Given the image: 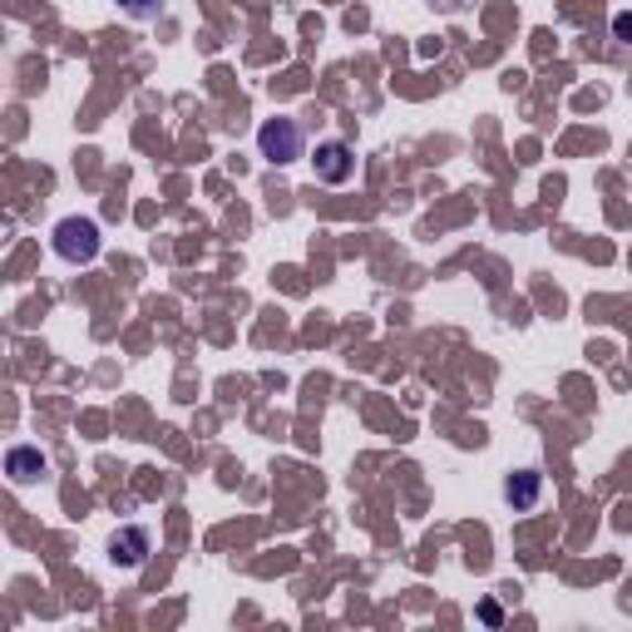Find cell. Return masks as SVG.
I'll return each mask as SVG.
<instances>
[{
	"instance_id": "6da1fadb",
	"label": "cell",
	"mask_w": 632,
	"mask_h": 632,
	"mask_svg": "<svg viewBox=\"0 0 632 632\" xmlns=\"http://www.w3.org/2000/svg\"><path fill=\"white\" fill-rule=\"evenodd\" d=\"M257 149H262V158H267L272 168L297 164L302 149H307V139H302V124L287 119V114H277V119H262L257 124Z\"/></svg>"
},
{
	"instance_id": "7a4b0ae2",
	"label": "cell",
	"mask_w": 632,
	"mask_h": 632,
	"mask_svg": "<svg viewBox=\"0 0 632 632\" xmlns=\"http://www.w3.org/2000/svg\"><path fill=\"white\" fill-rule=\"evenodd\" d=\"M99 223L94 218H65L55 223V252L70 262V267H84V262L99 257Z\"/></svg>"
},
{
	"instance_id": "3957f363",
	"label": "cell",
	"mask_w": 632,
	"mask_h": 632,
	"mask_svg": "<svg viewBox=\"0 0 632 632\" xmlns=\"http://www.w3.org/2000/svg\"><path fill=\"white\" fill-rule=\"evenodd\" d=\"M312 168H316V183H326V188L351 183V173H356V154H351V144H341V139L316 144Z\"/></svg>"
},
{
	"instance_id": "277c9868",
	"label": "cell",
	"mask_w": 632,
	"mask_h": 632,
	"mask_svg": "<svg viewBox=\"0 0 632 632\" xmlns=\"http://www.w3.org/2000/svg\"><path fill=\"white\" fill-rule=\"evenodd\" d=\"M149 549H154V539H149V529H139V524H124V529H114V539H109V558L119 568H144L149 563Z\"/></svg>"
},
{
	"instance_id": "5b68a950",
	"label": "cell",
	"mask_w": 632,
	"mask_h": 632,
	"mask_svg": "<svg viewBox=\"0 0 632 632\" xmlns=\"http://www.w3.org/2000/svg\"><path fill=\"white\" fill-rule=\"evenodd\" d=\"M6 474L15 484H35L40 474H45V455H40L35 445H10L6 450Z\"/></svg>"
},
{
	"instance_id": "8992f818",
	"label": "cell",
	"mask_w": 632,
	"mask_h": 632,
	"mask_svg": "<svg viewBox=\"0 0 632 632\" xmlns=\"http://www.w3.org/2000/svg\"><path fill=\"white\" fill-rule=\"evenodd\" d=\"M539 494H544V474L539 470H519V474H509V480H504V499H509L514 509H534V504H539Z\"/></svg>"
},
{
	"instance_id": "52a82bcc",
	"label": "cell",
	"mask_w": 632,
	"mask_h": 632,
	"mask_svg": "<svg viewBox=\"0 0 632 632\" xmlns=\"http://www.w3.org/2000/svg\"><path fill=\"white\" fill-rule=\"evenodd\" d=\"M124 10H129L134 20H158L164 15V0H119Z\"/></svg>"
},
{
	"instance_id": "ba28073f",
	"label": "cell",
	"mask_w": 632,
	"mask_h": 632,
	"mask_svg": "<svg viewBox=\"0 0 632 632\" xmlns=\"http://www.w3.org/2000/svg\"><path fill=\"white\" fill-rule=\"evenodd\" d=\"M613 35H618V40H628V45H632V15H618V20H613Z\"/></svg>"
},
{
	"instance_id": "9c48e42d",
	"label": "cell",
	"mask_w": 632,
	"mask_h": 632,
	"mask_svg": "<svg viewBox=\"0 0 632 632\" xmlns=\"http://www.w3.org/2000/svg\"><path fill=\"white\" fill-rule=\"evenodd\" d=\"M480 618H484V623H499V603H480Z\"/></svg>"
}]
</instances>
